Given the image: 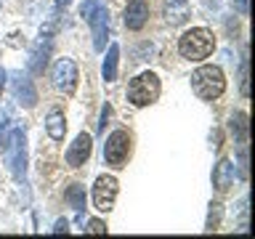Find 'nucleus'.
<instances>
[{"mask_svg":"<svg viewBox=\"0 0 255 239\" xmlns=\"http://www.w3.org/2000/svg\"><path fill=\"white\" fill-rule=\"evenodd\" d=\"M215 51V35L207 27H191L178 37V53L189 61H202Z\"/></svg>","mask_w":255,"mask_h":239,"instance_id":"obj_1","label":"nucleus"},{"mask_svg":"<svg viewBox=\"0 0 255 239\" xmlns=\"http://www.w3.org/2000/svg\"><path fill=\"white\" fill-rule=\"evenodd\" d=\"M191 88H194V93L202 101H215L226 91V75L215 64H205V67H199L191 75Z\"/></svg>","mask_w":255,"mask_h":239,"instance_id":"obj_2","label":"nucleus"},{"mask_svg":"<svg viewBox=\"0 0 255 239\" xmlns=\"http://www.w3.org/2000/svg\"><path fill=\"white\" fill-rule=\"evenodd\" d=\"M5 151H8V167H11L13 178L21 186H27V133H24V127L16 125L11 130Z\"/></svg>","mask_w":255,"mask_h":239,"instance_id":"obj_3","label":"nucleus"},{"mask_svg":"<svg viewBox=\"0 0 255 239\" xmlns=\"http://www.w3.org/2000/svg\"><path fill=\"white\" fill-rule=\"evenodd\" d=\"M159 91H162V85H159V77L154 72H141L128 85V101L133 107H149L159 99Z\"/></svg>","mask_w":255,"mask_h":239,"instance_id":"obj_4","label":"nucleus"},{"mask_svg":"<svg viewBox=\"0 0 255 239\" xmlns=\"http://www.w3.org/2000/svg\"><path fill=\"white\" fill-rule=\"evenodd\" d=\"M128 157H130V133L128 130H115L104 143V162L109 167H125Z\"/></svg>","mask_w":255,"mask_h":239,"instance_id":"obj_5","label":"nucleus"},{"mask_svg":"<svg viewBox=\"0 0 255 239\" xmlns=\"http://www.w3.org/2000/svg\"><path fill=\"white\" fill-rule=\"evenodd\" d=\"M117 191H120V183L115 175H99L93 183V207L99 213H109L115 207Z\"/></svg>","mask_w":255,"mask_h":239,"instance_id":"obj_6","label":"nucleus"},{"mask_svg":"<svg viewBox=\"0 0 255 239\" xmlns=\"http://www.w3.org/2000/svg\"><path fill=\"white\" fill-rule=\"evenodd\" d=\"M77 80H80V72H77V64L72 59H59L53 67V85L59 88L61 93L72 96L77 88Z\"/></svg>","mask_w":255,"mask_h":239,"instance_id":"obj_7","label":"nucleus"},{"mask_svg":"<svg viewBox=\"0 0 255 239\" xmlns=\"http://www.w3.org/2000/svg\"><path fill=\"white\" fill-rule=\"evenodd\" d=\"M11 91H13V99L19 101L24 109H35L37 91H35V85H32L27 72H13L11 75Z\"/></svg>","mask_w":255,"mask_h":239,"instance_id":"obj_8","label":"nucleus"},{"mask_svg":"<svg viewBox=\"0 0 255 239\" xmlns=\"http://www.w3.org/2000/svg\"><path fill=\"white\" fill-rule=\"evenodd\" d=\"M88 24L93 29V48L96 51H104L107 48V37H109V8L99 3L96 11L88 16Z\"/></svg>","mask_w":255,"mask_h":239,"instance_id":"obj_9","label":"nucleus"},{"mask_svg":"<svg viewBox=\"0 0 255 239\" xmlns=\"http://www.w3.org/2000/svg\"><path fill=\"white\" fill-rule=\"evenodd\" d=\"M91 151H93V135L91 133H80L67 149V165L69 167H83L88 159H91Z\"/></svg>","mask_w":255,"mask_h":239,"instance_id":"obj_10","label":"nucleus"},{"mask_svg":"<svg viewBox=\"0 0 255 239\" xmlns=\"http://www.w3.org/2000/svg\"><path fill=\"white\" fill-rule=\"evenodd\" d=\"M149 21V0H128L125 5V27L130 32H138Z\"/></svg>","mask_w":255,"mask_h":239,"instance_id":"obj_11","label":"nucleus"},{"mask_svg":"<svg viewBox=\"0 0 255 239\" xmlns=\"http://www.w3.org/2000/svg\"><path fill=\"white\" fill-rule=\"evenodd\" d=\"M51 51H53V40L40 35L37 45L32 48V53H29V64H27L29 75H43L45 67H48V56H51Z\"/></svg>","mask_w":255,"mask_h":239,"instance_id":"obj_12","label":"nucleus"},{"mask_svg":"<svg viewBox=\"0 0 255 239\" xmlns=\"http://www.w3.org/2000/svg\"><path fill=\"white\" fill-rule=\"evenodd\" d=\"M237 181V165L231 159H218V165L213 167V186L215 191H229Z\"/></svg>","mask_w":255,"mask_h":239,"instance_id":"obj_13","label":"nucleus"},{"mask_svg":"<svg viewBox=\"0 0 255 239\" xmlns=\"http://www.w3.org/2000/svg\"><path fill=\"white\" fill-rule=\"evenodd\" d=\"M45 130H48V135H51L53 141H61V138H64V133H67V120H64V112H59V109H51V112H48V117H45Z\"/></svg>","mask_w":255,"mask_h":239,"instance_id":"obj_14","label":"nucleus"},{"mask_svg":"<svg viewBox=\"0 0 255 239\" xmlns=\"http://www.w3.org/2000/svg\"><path fill=\"white\" fill-rule=\"evenodd\" d=\"M117 67H120V45L112 43L107 51V59H104V67H101V75L107 83H115L117 80Z\"/></svg>","mask_w":255,"mask_h":239,"instance_id":"obj_15","label":"nucleus"},{"mask_svg":"<svg viewBox=\"0 0 255 239\" xmlns=\"http://www.w3.org/2000/svg\"><path fill=\"white\" fill-rule=\"evenodd\" d=\"M64 199H67L77 213H83L85 210V186L83 183H72V186L64 191Z\"/></svg>","mask_w":255,"mask_h":239,"instance_id":"obj_16","label":"nucleus"},{"mask_svg":"<svg viewBox=\"0 0 255 239\" xmlns=\"http://www.w3.org/2000/svg\"><path fill=\"white\" fill-rule=\"evenodd\" d=\"M231 133H237L239 141H247V115L245 112H237L231 117Z\"/></svg>","mask_w":255,"mask_h":239,"instance_id":"obj_17","label":"nucleus"},{"mask_svg":"<svg viewBox=\"0 0 255 239\" xmlns=\"http://www.w3.org/2000/svg\"><path fill=\"white\" fill-rule=\"evenodd\" d=\"M11 130H13V125H11V120H8V112H3V117H0V151H5Z\"/></svg>","mask_w":255,"mask_h":239,"instance_id":"obj_18","label":"nucleus"},{"mask_svg":"<svg viewBox=\"0 0 255 239\" xmlns=\"http://www.w3.org/2000/svg\"><path fill=\"white\" fill-rule=\"evenodd\" d=\"M221 223V205L213 202L210 205V213H207V223H205V231H215Z\"/></svg>","mask_w":255,"mask_h":239,"instance_id":"obj_19","label":"nucleus"},{"mask_svg":"<svg viewBox=\"0 0 255 239\" xmlns=\"http://www.w3.org/2000/svg\"><path fill=\"white\" fill-rule=\"evenodd\" d=\"M247 67H250V64H247V56H245V59H242V69H239V91H242L245 99L250 96V85H247Z\"/></svg>","mask_w":255,"mask_h":239,"instance_id":"obj_20","label":"nucleus"},{"mask_svg":"<svg viewBox=\"0 0 255 239\" xmlns=\"http://www.w3.org/2000/svg\"><path fill=\"white\" fill-rule=\"evenodd\" d=\"M88 234H107V223H104V221H88Z\"/></svg>","mask_w":255,"mask_h":239,"instance_id":"obj_21","label":"nucleus"},{"mask_svg":"<svg viewBox=\"0 0 255 239\" xmlns=\"http://www.w3.org/2000/svg\"><path fill=\"white\" fill-rule=\"evenodd\" d=\"M99 3H101V0H85V3L80 5V16H83V19L88 21V16L96 11V5H99Z\"/></svg>","mask_w":255,"mask_h":239,"instance_id":"obj_22","label":"nucleus"},{"mask_svg":"<svg viewBox=\"0 0 255 239\" xmlns=\"http://www.w3.org/2000/svg\"><path fill=\"white\" fill-rule=\"evenodd\" d=\"M67 231H69V221H67V218H59V221L53 223L51 234H67Z\"/></svg>","mask_w":255,"mask_h":239,"instance_id":"obj_23","label":"nucleus"},{"mask_svg":"<svg viewBox=\"0 0 255 239\" xmlns=\"http://www.w3.org/2000/svg\"><path fill=\"white\" fill-rule=\"evenodd\" d=\"M109 115H112V107H109V104H104V109H101V120H99V133L107 130V120H109Z\"/></svg>","mask_w":255,"mask_h":239,"instance_id":"obj_24","label":"nucleus"},{"mask_svg":"<svg viewBox=\"0 0 255 239\" xmlns=\"http://www.w3.org/2000/svg\"><path fill=\"white\" fill-rule=\"evenodd\" d=\"M231 3H234V8H237V11L242 13V16L250 13V0H231Z\"/></svg>","mask_w":255,"mask_h":239,"instance_id":"obj_25","label":"nucleus"},{"mask_svg":"<svg viewBox=\"0 0 255 239\" xmlns=\"http://www.w3.org/2000/svg\"><path fill=\"white\" fill-rule=\"evenodd\" d=\"M186 3H189V0H167V5H170V8H181V11H186Z\"/></svg>","mask_w":255,"mask_h":239,"instance_id":"obj_26","label":"nucleus"},{"mask_svg":"<svg viewBox=\"0 0 255 239\" xmlns=\"http://www.w3.org/2000/svg\"><path fill=\"white\" fill-rule=\"evenodd\" d=\"M69 3H72V0H56V5H53V13H59L61 8H67Z\"/></svg>","mask_w":255,"mask_h":239,"instance_id":"obj_27","label":"nucleus"},{"mask_svg":"<svg viewBox=\"0 0 255 239\" xmlns=\"http://www.w3.org/2000/svg\"><path fill=\"white\" fill-rule=\"evenodd\" d=\"M5 77H8V72L0 67V93H3V88H5Z\"/></svg>","mask_w":255,"mask_h":239,"instance_id":"obj_28","label":"nucleus"}]
</instances>
